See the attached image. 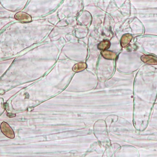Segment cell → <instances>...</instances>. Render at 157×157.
Masks as SVG:
<instances>
[{
  "label": "cell",
  "mask_w": 157,
  "mask_h": 157,
  "mask_svg": "<svg viewBox=\"0 0 157 157\" xmlns=\"http://www.w3.org/2000/svg\"><path fill=\"white\" fill-rule=\"evenodd\" d=\"M14 18L18 21L24 23H28L32 21L31 16L24 12H17L15 14Z\"/></svg>",
  "instance_id": "6da1fadb"
},
{
  "label": "cell",
  "mask_w": 157,
  "mask_h": 157,
  "mask_svg": "<svg viewBox=\"0 0 157 157\" xmlns=\"http://www.w3.org/2000/svg\"><path fill=\"white\" fill-rule=\"evenodd\" d=\"M1 129L4 135L9 138H13L15 136L13 130L7 123L3 122L1 126Z\"/></svg>",
  "instance_id": "7a4b0ae2"
},
{
  "label": "cell",
  "mask_w": 157,
  "mask_h": 157,
  "mask_svg": "<svg viewBox=\"0 0 157 157\" xmlns=\"http://www.w3.org/2000/svg\"><path fill=\"white\" fill-rule=\"evenodd\" d=\"M142 61L148 64H157V58L151 55H144L141 57Z\"/></svg>",
  "instance_id": "3957f363"
},
{
  "label": "cell",
  "mask_w": 157,
  "mask_h": 157,
  "mask_svg": "<svg viewBox=\"0 0 157 157\" xmlns=\"http://www.w3.org/2000/svg\"><path fill=\"white\" fill-rule=\"evenodd\" d=\"M102 55L103 56L104 58L107 59H114L117 57V55L114 52H112L109 50H103L101 52Z\"/></svg>",
  "instance_id": "277c9868"
},
{
  "label": "cell",
  "mask_w": 157,
  "mask_h": 157,
  "mask_svg": "<svg viewBox=\"0 0 157 157\" xmlns=\"http://www.w3.org/2000/svg\"><path fill=\"white\" fill-rule=\"evenodd\" d=\"M87 67V64L85 63L81 62L75 65L73 67V70L75 72H78L85 70Z\"/></svg>",
  "instance_id": "5b68a950"
},
{
  "label": "cell",
  "mask_w": 157,
  "mask_h": 157,
  "mask_svg": "<svg viewBox=\"0 0 157 157\" xmlns=\"http://www.w3.org/2000/svg\"><path fill=\"white\" fill-rule=\"evenodd\" d=\"M132 38V35L130 34H126L123 35L121 40V46L123 47H125L131 41Z\"/></svg>",
  "instance_id": "8992f818"
},
{
  "label": "cell",
  "mask_w": 157,
  "mask_h": 157,
  "mask_svg": "<svg viewBox=\"0 0 157 157\" xmlns=\"http://www.w3.org/2000/svg\"><path fill=\"white\" fill-rule=\"evenodd\" d=\"M110 46H111V43L110 41L108 40H105L99 43L98 48L100 50H106L110 47Z\"/></svg>",
  "instance_id": "52a82bcc"
}]
</instances>
